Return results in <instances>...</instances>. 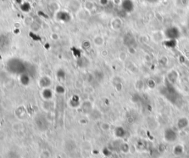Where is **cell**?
Instances as JSON below:
<instances>
[{
	"instance_id": "52a82bcc",
	"label": "cell",
	"mask_w": 189,
	"mask_h": 158,
	"mask_svg": "<svg viewBox=\"0 0 189 158\" xmlns=\"http://www.w3.org/2000/svg\"><path fill=\"white\" fill-rule=\"evenodd\" d=\"M122 7L126 12H131L134 8L133 3L131 0H124L122 3Z\"/></svg>"
},
{
	"instance_id": "6da1fadb",
	"label": "cell",
	"mask_w": 189,
	"mask_h": 158,
	"mask_svg": "<svg viewBox=\"0 0 189 158\" xmlns=\"http://www.w3.org/2000/svg\"><path fill=\"white\" fill-rule=\"evenodd\" d=\"M160 94L165 99L173 104H177L181 99V96L178 90L171 85L167 84L160 89Z\"/></svg>"
},
{
	"instance_id": "8992f818",
	"label": "cell",
	"mask_w": 189,
	"mask_h": 158,
	"mask_svg": "<svg viewBox=\"0 0 189 158\" xmlns=\"http://www.w3.org/2000/svg\"><path fill=\"white\" fill-rule=\"evenodd\" d=\"M69 8L73 12L78 13L80 10L81 4L78 0H72L69 3Z\"/></svg>"
},
{
	"instance_id": "3957f363",
	"label": "cell",
	"mask_w": 189,
	"mask_h": 158,
	"mask_svg": "<svg viewBox=\"0 0 189 158\" xmlns=\"http://www.w3.org/2000/svg\"><path fill=\"white\" fill-rule=\"evenodd\" d=\"M165 35L169 40H176L180 38V32L177 27H171L165 30Z\"/></svg>"
},
{
	"instance_id": "ba28073f",
	"label": "cell",
	"mask_w": 189,
	"mask_h": 158,
	"mask_svg": "<svg viewBox=\"0 0 189 158\" xmlns=\"http://www.w3.org/2000/svg\"><path fill=\"white\" fill-rule=\"evenodd\" d=\"M183 151H184L183 146H181L180 144L177 145V146L175 147V149H174V153H175L176 155H182V154L183 153Z\"/></svg>"
},
{
	"instance_id": "7c38bea8",
	"label": "cell",
	"mask_w": 189,
	"mask_h": 158,
	"mask_svg": "<svg viewBox=\"0 0 189 158\" xmlns=\"http://www.w3.org/2000/svg\"><path fill=\"white\" fill-rule=\"evenodd\" d=\"M39 158H50V154L48 151L44 150L40 155Z\"/></svg>"
},
{
	"instance_id": "30bf717a",
	"label": "cell",
	"mask_w": 189,
	"mask_h": 158,
	"mask_svg": "<svg viewBox=\"0 0 189 158\" xmlns=\"http://www.w3.org/2000/svg\"><path fill=\"white\" fill-rule=\"evenodd\" d=\"M115 134L118 137L122 138V137L125 136V135H126V130H125L124 128H122L121 126H119V127L117 128Z\"/></svg>"
},
{
	"instance_id": "277c9868",
	"label": "cell",
	"mask_w": 189,
	"mask_h": 158,
	"mask_svg": "<svg viewBox=\"0 0 189 158\" xmlns=\"http://www.w3.org/2000/svg\"><path fill=\"white\" fill-rule=\"evenodd\" d=\"M56 18L61 22H68L70 20V16L66 11H61L56 13Z\"/></svg>"
},
{
	"instance_id": "9c48e42d",
	"label": "cell",
	"mask_w": 189,
	"mask_h": 158,
	"mask_svg": "<svg viewBox=\"0 0 189 158\" xmlns=\"http://www.w3.org/2000/svg\"><path fill=\"white\" fill-rule=\"evenodd\" d=\"M103 43H104V40H103V38L100 35H97L94 38V43L95 44V46H101L103 45Z\"/></svg>"
},
{
	"instance_id": "4fadbf2b",
	"label": "cell",
	"mask_w": 189,
	"mask_h": 158,
	"mask_svg": "<svg viewBox=\"0 0 189 158\" xmlns=\"http://www.w3.org/2000/svg\"><path fill=\"white\" fill-rule=\"evenodd\" d=\"M51 38H52L53 40H55V41H56V40L58 39V35L56 33H53L52 35H51Z\"/></svg>"
},
{
	"instance_id": "8fae6325",
	"label": "cell",
	"mask_w": 189,
	"mask_h": 158,
	"mask_svg": "<svg viewBox=\"0 0 189 158\" xmlns=\"http://www.w3.org/2000/svg\"><path fill=\"white\" fill-rule=\"evenodd\" d=\"M93 7H94V5H93V3H92V2L87 1V2H86L84 4L85 9L87 10V11H90V10H92Z\"/></svg>"
},
{
	"instance_id": "5bb4252c",
	"label": "cell",
	"mask_w": 189,
	"mask_h": 158,
	"mask_svg": "<svg viewBox=\"0 0 189 158\" xmlns=\"http://www.w3.org/2000/svg\"><path fill=\"white\" fill-rule=\"evenodd\" d=\"M146 2H148V3H158L159 1H161V0H146Z\"/></svg>"
},
{
	"instance_id": "5b68a950",
	"label": "cell",
	"mask_w": 189,
	"mask_h": 158,
	"mask_svg": "<svg viewBox=\"0 0 189 158\" xmlns=\"http://www.w3.org/2000/svg\"><path fill=\"white\" fill-rule=\"evenodd\" d=\"M189 121L186 117H182L177 120V126L179 130H184L188 127Z\"/></svg>"
},
{
	"instance_id": "7a4b0ae2",
	"label": "cell",
	"mask_w": 189,
	"mask_h": 158,
	"mask_svg": "<svg viewBox=\"0 0 189 158\" xmlns=\"http://www.w3.org/2000/svg\"><path fill=\"white\" fill-rule=\"evenodd\" d=\"M164 140L168 143H174L177 140L178 134L175 129L171 127H168L165 130L163 133Z\"/></svg>"
}]
</instances>
